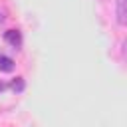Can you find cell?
Here are the masks:
<instances>
[{"mask_svg": "<svg viewBox=\"0 0 127 127\" xmlns=\"http://www.w3.org/2000/svg\"><path fill=\"white\" fill-rule=\"evenodd\" d=\"M2 89H4V83H2V81H0V91H2Z\"/></svg>", "mask_w": 127, "mask_h": 127, "instance_id": "8992f818", "label": "cell"}, {"mask_svg": "<svg viewBox=\"0 0 127 127\" xmlns=\"http://www.w3.org/2000/svg\"><path fill=\"white\" fill-rule=\"evenodd\" d=\"M14 69V60L8 56H0V71H12Z\"/></svg>", "mask_w": 127, "mask_h": 127, "instance_id": "3957f363", "label": "cell"}, {"mask_svg": "<svg viewBox=\"0 0 127 127\" xmlns=\"http://www.w3.org/2000/svg\"><path fill=\"white\" fill-rule=\"evenodd\" d=\"M4 40H6L10 46H14V48H20V46H22V34H20L18 30H6V32H4Z\"/></svg>", "mask_w": 127, "mask_h": 127, "instance_id": "7a4b0ae2", "label": "cell"}, {"mask_svg": "<svg viewBox=\"0 0 127 127\" xmlns=\"http://www.w3.org/2000/svg\"><path fill=\"white\" fill-rule=\"evenodd\" d=\"M10 87H12L14 91H24V87H26V83H24V77H16V79L10 83Z\"/></svg>", "mask_w": 127, "mask_h": 127, "instance_id": "277c9868", "label": "cell"}, {"mask_svg": "<svg viewBox=\"0 0 127 127\" xmlns=\"http://www.w3.org/2000/svg\"><path fill=\"white\" fill-rule=\"evenodd\" d=\"M115 18L119 26H127V0H115Z\"/></svg>", "mask_w": 127, "mask_h": 127, "instance_id": "6da1fadb", "label": "cell"}, {"mask_svg": "<svg viewBox=\"0 0 127 127\" xmlns=\"http://www.w3.org/2000/svg\"><path fill=\"white\" fill-rule=\"evenodd\" d=\"M4 20H6V16H4V12H0V24H2Z\"/></svg>", "mask_w": 127, "mask_h": 127, "instance_id": "5b68a950", "label": "cell"}]
</instances>
